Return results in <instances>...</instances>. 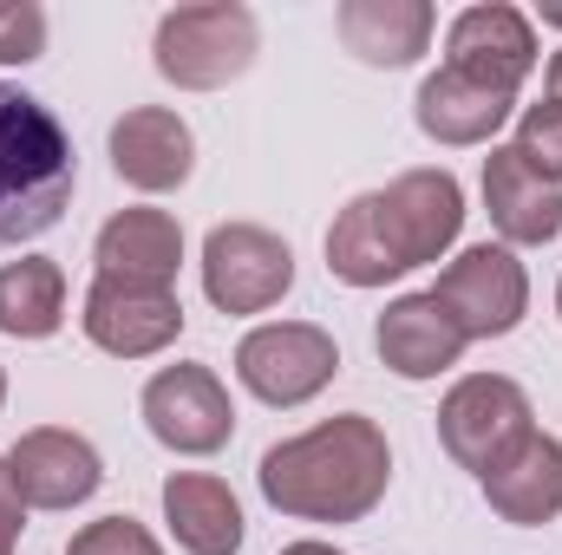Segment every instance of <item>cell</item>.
Instances as JSON below:
<instances>
[{
	"mask_svg": "<svg viewBox=\"0 0 562 555\" xmlns=\"http://www.w3.org/2000/svg\"><path fill=\"white\" fill-rule=\"evenodd\" d=\"M262 497L281 517L301 523H360L380 510L386 484H393V444L367 412L321 418L301 438H281L262 451L256 471Z\"/></svg>",
	"mask_w": 562,
	"mask_h": 555,
	"instance_id": "obj_1",
	"label": "cell"
},
{
	"mask_svg": "<svg viewBox=\"0 0 562 555\" xmlns=\"http://www.w3.org/2000/svg\"><path fill=\"white\" fill-rule=\"evenodd\" d=\"M79 157L66 125L20 86H0V249L46 236L72 203Z\"/></svg>",
	"mask_w": 562,
	"mask_h": 555,
	"instance_id": "obj_2",
	"label": "cell"
},
{
	"mask_svg": "<svg viewBox=\"0 0 562 555\" xmlns=\"http://www.w3.org/2000/svg\"><path fill=\"white\" fill-rule=\"evenodd\" d=\"M157 72L177 92H216L229 79H243L262 53V26L243 0H203V7H177L157 20Z\"/></svg>",
	"mask_w": 562,
	"mask_h": 555,
	"instance_id": "obj_3",
	"label": "cell"
},
{
	"mask_svg": "<svg viewBox=\"0 0 562 555\" xmlns=\"http://www.w3.org/2000/svg\"><path fill=\"white\" fill-rule=\"evenodd\" d=\"M367 196H373V229H380L400 275L438 262L464 229V190H458L451 170H406V177H393L386 190H367Z\"/></svg>",
	"mask_w": 562,
	"mask_h": 555,
	"instance_id": "obj_4",
	"label": "cell"
},
{
	"mask_svg": "<svg viewBox=\"0 0 562 555\" xmlns=\"http://www.w3.org/2000/svg\"><path fill=\"white\" fill-rule=\"evenodd\" d=\"M334 373H340V347L314 320H269V327L243 333V347H236V380L281 412L321 399L334 386Z\"/></svg>",
	"mask_w": 562,
	"mask_h": 555,
	"instance_id": "obj_5",
	"label": "cell"
},
{
	"mask_svg": "<svg viewBox=\"0 0 562 555\" xmlns=\"http://www.w3.org/2000/svg\"><path fill=\"white\" fill-rule=\"evenodd\" d=\"M530 431H537L530 424V393L517 380H504V373H471L438 406V444L451 451V464H464L477 477L491 464H504Z\"/></svg>",
	"mask_w": 562,
	"mask_h": 555,
	"instance_id": "obj_6",
	"label": "cell"
},
{
	"mask_svg": "<svg viewBox=\"0 0 562 555\" xmlns=\"http://www.w3.org/2000/svg\"><path fill=\"white\" fill-rule=\"evenodd\" d=\"M294 287V249L262 223H216L203 242V294L216 314H269Z\"/></svg>",
	"mask_w": 562,
	"mask_h": 555,
	"instance_id": "obj_7",
	"label": "cell"
},
{
	"mask_svg": "<svg viewBox=\"0 0 562 555\" xmlns=\"http://www.w3.org/2000/svg\"><path fill=\"white\" fill-rule=\"evenodd\" d=\"M138 406H144L150 438H157L164 451H177V457H216V451L236 438L229 386H223L210 366H196V360L150 373V386H144Z\"/></svg>",
	"mask_w": 562,
	"mask_h": 555,
	"instance_id": "obj_8",
	"label": "cell"
},
{
	"mask_svg": "<svg viewBox=\"0 0 562 555\" xmlns=\"http://www.w3.org/2000/svg\"><path fill=\"white\" fill-rule=\"evenodd\" d=\"M431 301L458 320L464 340H504L530 314V275H524V262L504 242H477L438 275Z\"/></svg>",
	"mask_w": 562,
	"mask_h": 555,
	"instance_id": "obj_9",
	"label": "cell"
},
{
	"mask_svg": "<svg viewBox=\"0 0 562 555\" xmlns=\"http://www.w3.org/2000/svg\"><path fill=\"white\" fill-rule=\"evenodd\" d=\"M86 340L112 360H150L183 333V301L177 287H144V281H92L86 287Z\"/></svg>",
	"mask_w": 562,
	"mask_h": 555,
	"instance_id": "obj_10",
	"label": "cell"
},
{
	"mask_svg": "<svg viewBox=\"0 0 562 555\" xmlns=\"http://www.w3.org/2000/svg\"><path fill=\"white\" fill-rule=\"evenodd\" d=\"M445 66L464 72V79H477V86H491V92L517 99V86L537 72V26H530V13H517L504 0L464 7L451 20V33H445Z\"/></svg>",
	"mask_w": 562,
	"mask_h": 555,
	"instance_id": "obj_11",
	"label": "cell"
},
{
	"mask_svg": "<svg viewBox=\"0 0 562 555\" xmlns=\"http://www.w3.org/2000/svg\"><path fill=\"white\" fill-rule=\"evenodd\" d=\"M7 464H13V484H20L26 510H72V503H86V497L105 484L99 451H92L79 431H59V424L26 431V438L7 451Z\"/></svg>",
	"mask_w": 562,
	"mask_h": 555,
	"instance_id": "obj_12",
	"label": "cell"
},
{
	"mask_svg": "<svg viewBox=\"0 0 562 555\" xmlns=\"http://www.w3.org/2000/svg\"><path fill=\"white\" fill-rule=\"evenodd\" d=\"M112 170L144 196L183 190L190 170H196V138H190V125L170 105H132L112 125Z\"/></svg>",
	"mask_w": 562,
	"mask_h": 555,
	"instance_id": "obj_13",
	"label": "cell"
},
{
	"mask_svg": "<svg viewBox=\"0 0 562 555\" xmlns=\"http://www.w3.org/2000/svg\"><path fill=\"white\" fill-rule=\"evenodd\" d=\"M484 209L510 249H543L562 236V190L543 183L510 144H491V157H484Z\"/></svg>",
	"mask_w": 562,
	"mask_h": 555,
	"instance_id": "obj_14",
	"label": "cell"
},
{
	"mask_svg": "<svg viewBox=\"0 0 562 555\" xmlns=\"http://www.w3.org/2000/svg\"><path fill=\"white\" fill-rule=\"evenodd\" d=\"M373 347H380V360H386L400 380H438V373H451V366L464 360L471 340L458 333V320H451L431 294H400V301L380 314Z\"/></svg>",
	"mask_w": 562,
	"mask_h": 555,
	"instance_id": "obj_15",
	"label": "cell"
},
{
	"mask_svg": "<svg viewBox=\"0 0 562 555\" xmlns=\"http://www.w3.org/2000/svg\"><path fill=\"white\" fill-rule=\"evenodd\" d=\"M99 275L105 281H144V287H170L177 281V262H183V229L170 209H119L99 242Z\"/></svg>",
	"mask_w": 562,
	"mask_h": 555,
	"instance_id": "obj_16",
	"label": "cell"
},
{
	"mask_svg": "<svg viewBox=\"0 0 562 555\" xmlns=\"http://www.w3.org/2000/svg\"><path fill=\"white\" fill-rule=\"evenodd\" d=\"M477 484H484V497H491V510H497L504 523L537 530V523L562 517V444L550 431H530V438H524L504 464H491Z\"/></svg>",
	"mask_w": 562,
	"mask_h": 555,
	"instance_id": "obj_17",
	"label": "cell"
},
{
	"mask_svg": "<svg viewBox=\"0 0 562 555\" xmlns=\"http://www.w3.org/2000/svg\"><path fill=\"white\" fill-rule=\"evenodd\" d=\"M334 26H340V46H347L360 66L400 72V66H413L425 46H431L438 13H431L425 0H347V7L334 13Z\"/></svg>",
	"mask_w": 562,
	"mask_h": 555,
	"instance_id": "obj_18",
	"label": "cell"
},
{
	"mask_svg": "<svg viewBox=\"0 0 562 555\" xmlns=\"http://www.w3.org/2000/svg\"><path fill=\"white\" fill-rule=\"evenodd\" d=\"M164 523H170V536H177L183 555H236L243 550V503L210 471L164 477Z\"/></svg>",
	"mask_w": 562,
	"mask_h": 555,
	"instance_id": "obj_19",
	"label": "cell"
},
{
	"mask_svg": "<svg viewBox=\"0 0 562 555\" xmlns=\"http://www.w3.org/2000/svg\"><path fill=\"white\" fill-rule=\"evenodd\" d=\"M510 105H517L510 92H491V86H477V79H464V72H451V66H438L419 86V99H413L419 132L431 144H491L504 132Z\"/></svg>",
	"mask_w": 562,
	"mask_h": 555,
	"instance_id": "obj_20",
	"label": "cell"
},
{
	"mask_svg": "<svg viewBox=\"0 0 562 555\" xmlns=\"http://www.w3.org/2000/svg\"><path fill=\"white\" fill-rule=\"evenodd\" d=\"M66 327V269L46 256H20L0 269V333L7 340H53Z\"/></svg>",
	"mask_w": 562,
	"mask_h": 555,
	"instance_id": "obj_21",
	"label": "cell"
},
{
	"mask_svg": "<svg viewBox=\"0 0 562 555\" xmlns=\"http://www.w3.org/2000/svg\"><path fill=\"white\" fill-rule=\"evenodd\" d=\"M543 183H557L562 190V105L557 99H543V105H530L524 118H517V144H510Z\"/></svg>",
	"mask_w": 562,
	"mask_h": 555,
	"instance_id": "obj_22",
	"label": "cell"
},
{
	"mask_svg": "<svg viewBox=\"0 0 562 555\" xmlns=\"http://www.w3.org/2000/svg\"><path fill=\"white\" fill-rule=\"evenodd\" d=\"M46 53V7L0 0V66H26Z\"/></svg>",
	"mask_w": 562,
	"mask_h": 555,
	"instance_id": "obj_23",
	"label": "cell"
},
{
	"mask_svg": "<svg viewBox=\"0 0 562 555\" xmlns=\"http://www.w3.org/2000/svg\"><path fill=\"white\" fill-rule=\"evenodd\" d=\"M66 555H164V550H157V536L144 523H132V517H99V523H86L72 536Z\"/></svg>",
	"mask_w": 562,
	"mask_h": 555,
	"instance_id": "obj_24",
	"label": "cell"
},
{
	"mask_svg": "<svg viewBox=\"0 0 562 555\" xmlns=\"http://www.w3.org/2000/svg\"><path fill=\"white\" fill-rule=\"evenodd\" d=\"M20 523H26V497H20V484H13V464L0 457V536L13 543V536H20Z\"/></svg>",
	"mask_w": 562,
	"mask_h": 555,
	"instance_id": "obj_25",
	"label": "cell"
},
{
	"mask_svg": "<svg viewBox=\"0 0 562 555\" xmlns=\"http://www.w3.org/2000/svg\"><path fill=\"white\" fill-rule=\"evenodd\" d=\"M281 555H340V550H327V543H288Z\"/></svg>",
	"mask_w": 562,
	"mask_h": 555,
	"instance_id": "obj_26",
	"label": "cell"
},
{
	"mask_svg": "<svg viewBox=\"0 0 562 555\" xmlns=\"http://www.w3.org/2000/svg\"><path fill=\"white\" fill-rule=\"evenodd\" d=\"M550 99H557V105H562V53H557V59H550Z\"/></svg>",
	"mask_w": 562,
	"mask_h": 555,
	"instance_id": "obj_27",
	"label": "cell"
},
{
	"mask_svg": "<svg viewBox=\"0 0 562 555\" xmlns=\"http://www.w3.org/2000/svg\"><path fill=\"white\" fill-rule=\"evenodd\" d=\"M543 26H562V7H543Z\"/></svg>",
	"mask_w": 562,
	"mask_h": 555,
	"instance_id": "obj_28",
	"label": "cell"
},
{
	"mask_svg": "<svg viewBox=\"0 0 562 555\" xmlns=\"http://www.w3.org/2000/svg\"><path fill=\"white\" fill-rule=\"evenodd\" d=\"M0 406H7V373H0Z\"/></svg>",
	"mask_w": 562,
	"mask_h": 555,
	"instance_id": "obj_29",
	"label": "cell"
},
{
	"mask_svg": "<svg viewBox=\"0 0 562 555\" xmlns=\"http://www.w3.org/2000/svg\"><path fill=\"white\" fill-rule=\"evenodd\" d=\"M0 555H13V543H7V536H0Z\"/></svg>",
	"mask_w": 562,
	"mask_h": 555,
	"instance_id": "obj_30",
	"label": "cell"
},
{
	"mask_svg": "<svg viewBox=\"0 0 562 555\" xmlns=\"http://www.w3.org/2000/svg\"><path fill=\"white\" fill-rule=\"evenodd\" d=\"M557 314H562V281H557Z\"/></svg>",
	"mask_w": 562,
	"mask_h": 555,
	"instance_id": "obj_31",
	"label": "cell"
}]
</instances>
